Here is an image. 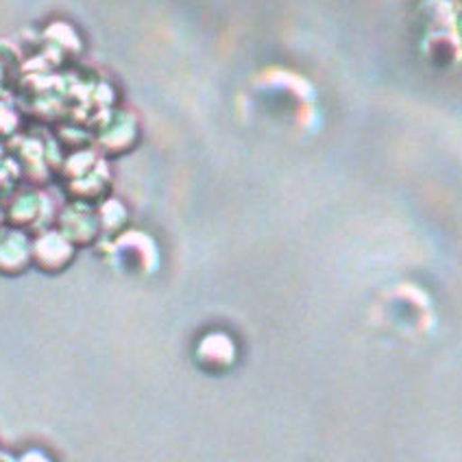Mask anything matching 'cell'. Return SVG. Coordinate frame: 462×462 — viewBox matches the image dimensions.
<instances>
[{"label":"cell","mask_w":462,"mask_h":462,"mask_svg":"<svg viewBox=\"0 0 462 462\" xmlns=\"http://www.w3.org/2000/svg\"><path fill=\"white\" fill-rule=\"evenodd\" d=\"M197 358L208 371H225L236 362V345L223 332H212L201 340Z\"/></svg>","instance_id":"1"},{"label":"cell","mask_w":462,"mask_h":462,"mask_svg":"<svg viewBox=\"0 0 462 462\" xmlns=\"http://www.w3.org/2000/svg\"><path fill=\"white\" fill-rule=\"evenodd\" d=\"M33 255L42 269L57 271V269H64L68 262H70L72 251H70V245L64 243L60 236H46V238H42L40 243L35 245Z\"/></svg>","instance_id":"2"},{"label":"cell","mask_w":462,"mask_h":462,"mask_svg":"<svg viewBox=\"0 0 462 462\" xmlns=\"http://www.w3.org/2000/svg\"><path fill=\"white\" fill-rule=\"evenodd\" d=\"M18 462H52V460L44 454V451L31 449V451H26V454Z\"/></svg>","instance_id":"3"}]
</instances>
